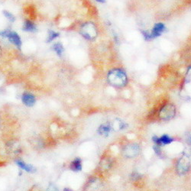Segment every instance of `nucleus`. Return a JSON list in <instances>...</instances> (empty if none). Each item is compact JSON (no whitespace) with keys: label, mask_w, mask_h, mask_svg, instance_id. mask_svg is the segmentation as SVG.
Segmentation results:
<instances>
[{"label":"nucleus","mask_w":191,"mask_h":191,"mask_svg":"<svg viewBox=\"0 0 191 191\" xmlns=\"http://www.w3.org/2000/svg\"><path fill=\"white\" fill-rule=\"evenodd\" d=\"M59 37V33L56 32L54 31H52V30H50L48 31V38H47V42L49 43L53 41L54 40L56 39L57 38Z\"/></svg>","instance_id":"obj_15"},{"label":"nucleus","mask_w":191,"mask_h":191,"mask_svg":"<svg viewBox=\"0 0 191 191\" xmlns=\"http://www.w3.org/2000/svg\"><path fill=\"white\" fill-rule=\"evenodd\" d=\"M142 34H143L144 38H145V40H148H148L151 39L150 32H148V31H142Z\"/></svg>","instance_id":"obj_18"},{"label":"nucleus","mask_w":191,"mask_h":191,"mask_svg":"<svg viewBox=\"0 0 191 191\" xmlns=\"http://www.w3.org/2000/svg\"><path fill=\"white\" fill-rule=\"evenodd\" d=\"M96 1L98 2H100V3H105L106 0H96Z\"/></svg>","instance_id":"obj_19"},{"label":"nucleus","mask_w":191,"mask_h":191,"mask_svg":"<svg viewBox=\"0 0 191 191\" xmlns=\"http://www.w3.org/2000/svg\"><path fill=\"white\" fill-rule=\"evenodd\" d=\"M63 191H72V190L70 189H69V188H65V189L63 190Z\"/></svg>","instance_id":"obj_20"},{"label":"nucleus","mask_w":191,"mask_h":191,"mask_svg":"<svg viewBox=\"0 0 191 191\" xmlns=\"http://www.w3.org/2000/svg\"><path fill=\"white\" fill-rule=\"evenodd\" d=\"M153 149L157 154H158V155H160V154H161V151H160V146H159V145H155L153 147Z\"/></svg>","instance_id":"obj_17"},{"label":"nucleus","mask_w":191,"mask_h":191,"mask_svg":"<svg viewBox=\"0 0 191 191\" xmlns=\"http://www.w3.org/2000/svg\"><path fill=\"white\" fill-rule=\"evenodd\" d=\"M175 115V108L173 105L168 104L164 106L162 109H160V119L164 120H168L172 119Z\"/></svg>","instance_id":"obj_4"},{"label":"nucleus","mask_w":191,"mask_h":191,"mask_svg":"<svg viewBox=\"0 0 191 191\" xmlns=\"http://www.w3.org/2000/svg\"><path fill=\"white\" fill-rule=\"evenodd\" d=\"M7 38L11 43H12L13 45H15L18 48L20 49L21 46H22V40L17 33L15 31H9V34L7 35Z\"/></svg>","instance_id":"obj_7"},{"label":"nucleus","mask_w":191,"mask_h":191,"mask_svg":"<svg viewBox=\"0 0 191 191\" xmlns=\"http://www.w3.org/2000/svg\"><path fill=\"white\" fill-rule=\"evenodd\" d=\"M22 102L28 107H31L34 106L36 102L35 96L30 93H25L22 96Z\"/></svg>","instance_id":"obj_6"},{"label":"nucleus","mask_w":191,"mask_h":191,"mask_svg":"<svg viewBox=\"0 0 191 191\" xmlns=\"http://www.w3.org/2000/svg\"><path fill=\"white\" fill-rule=\"evenodd\" d=\"M70 169L74 172H79L82 170V162L81 159L76 158L70 164Z\"/></svg>","instance_id":"obj_12"},{"label":"nucleus","mask_w":191,"mask_h":191,"mask_svg":"<svg viewBox=\"0 0 191 191\" xmlns=\"http://www.w3.org/2000/svg\"><path fill=\"white\" fill-rule=\"evenodd\" d=\"M3 15L5 16V18H7V19H9L12 22H14L15 20H16L15 16H14L11 12H9V11H3Z\"/></svg>","instance_id":"obj_16"},{"label":"nucleus","mask_w":191,"mask_h":191,"mask_svg":"<svg viewBox=\"0 0 191 191\" xmlns=\"http://www.w3.org/2000/svg\"><path fill=\"white\" fill-rule=\"evenodd\" d=\"M108 80L109 84L116 87H122L126 85L128 79L123 70L120 69H114L109 71L108 74Z\"/></svg>","instance_id":"obj_1"},{"label":"nucleus","mask_w":191,"mask_h":191,"mask_svg":"<svg viewBox=\"0 0 191 191\" xmlns=\"http://www.w3.org/2000/svg\"><path fill=\"white\" fill-rule=\"evenodd\" d=\"M53 50L56 52V54L58 56H61V55L63 54V51H64L63 46L62 45V44H60V43L59 42L55 43L54 45H53Z\"/></svg>","instance_id":"obj_14"},{"label":"nucleus","mask_w":191,"mask_h":191,"mask_svg":"<svg viewBox=\"0 0 191 191\" xmlns=\"http://www.w3.org/2000/svg\"><path fill=\"white\" fill-rule=\"evenodd\" d=\"M113 129V128L111 124H102L98 128V133L101 135L108 136L109 134L111 133Z\"/></svg>","instance_id":"obj_10"},{"label":"nucleus","mask_w":191,"mask_h":191,"mask_svg":"<svg viewBox=\"0 0 191 191\" xmlns=\"http://www.w3.org/2000/svg\"><path fill=\"white\" fill-rule=\"evenodd\" d=\"M173 142V138H171V137L168 136L167 135H164L160 138H158V143L157 145L159 146H161V145H166L171 144Z\"/></svg>","instance_id":"obj_13"},{"label":"nucleus","mask_w":191,"mask_h":191,"mask_svg":"<svg viewBox=\"0 0 191 191\" xmlns=\"http://www.w3.org/2000/svg\"><path fill=\"white\" fill-rule=\"evenodd\" d=\"M190 160L187 155H183L177 164V171L180 174H184L189 171Z\"/></svg>","instance_id":"obj_3"},{"label":"nucleus","mask_w":191,"mask_h":191,"mask_svg":"<svg viewBox=\"0 0 191 191\" xmlns=\"http://www.w3.org/2000/svg\"><path fill=\"white\" fill-rule=\"evenodd\" d=\"M23 31H28V32H36L37 31V28L35 25L31 22V21H25L23 25Z\"/></svg>","instance_id":"obj_11"},{"label":"nucleus","mask_w":191,"mask_h":191,"mask_svg":"<svg viewBox=\"0 0 191 191\" xmlns=\"http://www.w3.org/2000/svg\"><path fill=\"white\" fill-rule=\"evenodd\" d=\"M0 54H1V47H0Z\"/></svg>","instance_id":"obj_22"},{"label":"nucleus","mask_w":191,"mask_h":191,"mask_svg":"<svg viewBox=\"0 0 191 191\" xmlns=\"http://www.w3.org/2000/svg\"><path fill=\"white\" fill-rule=\"evenodd\" d=\"M139 147L136 144H131V145H127L124 148L123 154L124 155L127 157H133L135 156L138 155L139 153Z\"/></svg>","instance_id":"obj_5"},{"label":"nucleus","mask_w":191,"mask_h":191,"mask_svg":"<svg viewBox=\"0 0 191 191\" xmlns=\"http://www.w3.org/2000/svg\"><path fill=\"white\" fill-rule=\"evenodd\" d=\"M16 163L21 169H22V170L25 171L26 172L34 173L36 171V168L34 166L31 165V164H26V163H25L24 161H22V160H16Z\"/></svg>","instance_id":"obj_9"},{"label":"nucleus","mask_w":191,"mask_h":191,"mask_svg":"<svg viewBox=\"0 0 191 191\" xmlns=\"http://www.w3.org/2000/svg\"><path fill=\"white\" fill-rule=\"evenodd\" d=\"M53 191H58V190H57V188L54 187V189H53Z\"/></svg>","instance_id":"obj_21"},{"label":"nucleus","mask_w":191,"mask_h":191,"mask_svg":"<svg viewBox=\"0 0 191 191\" xmlns=\"http://www.w3.org/2000/svg\"><path fill=\"white\" fill-rule=\"evenodd\" d=\"M80 34L87 40H93L97 35V31L93 23H85L81 27Z\"/></svg>","instance_id":"obj_2"},{"label":"nucleus","mask_w":191,"mask_h":191,"mask_svg":"<svg viewBox=\"0 0 191 191\" xmlns=\"http://www.w3.org/2000/svg\"><path fill=\"white\" fill-rule=\"evenodd\" d=\"M164 30H165V25L163 23H157L154 25V28H152L151 32L150 33L151 39L159 37L162 34V32H164Z\"/></svg>","instance_id":"obj_8"}]
</instances>
